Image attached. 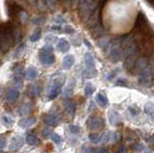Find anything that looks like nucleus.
Segmentation results:
<instances>
[{
    "label": "nucleus",
    "instance_id": "33",
    "mask_svg": "<svg viewBox=\"0 0 154 153\" xmlns=\"http://www.w3.org/2000/svg\"><path fill=\"white\" fill-rule=\"evenodd\" d=\"M132 149H133L134 151H137V152L144 151V145H143V143L137 142V143H135V145H133Z\"/></svg>",
    "mask_w": 154,
    "mask_h": 153
},
{
    "label": "nucleus",
    "instance_id": "52",
    "mask_svg": "<svg viewBox=\"0 0 154 153\" xmlns=\"http://www.w3.org/2000/svg\"><path fill=\"white\" fill-rule=\"evenodd\" d=\"M96 152H107V150L106 149H103V148H100V149H97V150H95Z\"/></svg>",
    "mask_w": 154,
    "mask_h": 153
},
{
    "label": "nucleus",
    "instance_id": "30",
    "mask_svg": "<svg viewBox=\"0 0 154 153\" xmlns=\"http://www.w3.org/2000/svg\"><path fill=\"white\" fill-rule=\"evenodd\" d=\"M41 90H42V88L40 87V86H38V85L32 86L31 90H30L31 95H32V96H38V95L40 94V93H41Z\"/></svg>",
    "mask_w": 154,
    "mask_h": 153
},
{
    "label": "nucleus",
    "instance_id": "55",
    "mask_svg": "<svg viewBox=\"0 0 154 153\" xmlns=\"http://www.w3.org/2000/svg\"><path fill=\"white\" fill-rule=\"evenodd\" d=\"M62 1H63V2H69L70 0H62Z\"/></svg>",
    "mask_w": 154,
    "mask_h": 153
},
{
    "label": "nucleus",
    "instance_id": "49",
    "mask_svg": "<svg viewBox=\"0 0 154 153\" xmlns=\"http://www.w3.org/2000/svg\"><path fill=\"white\" fill-rule=\"evenodd\" d=\"M26 18H27V16H26V14H24V13H23V16L21 17V21H22V22H24V21H25V20H26Z\"/></svg>",
    "mask_w": 154,
    "mask_h": 153
},
{
    "label": "nucleus",
    "instance_id": "11",
    "mask_svg": "<svg viewBox=\"0 0 154 153\" xmlns=\"http://www.w3.org/2000/svg\"><path fill=\"white\" fill-rule=\"evenodd\" d=\"M40 61L45 66H51L53 63H55V56L52 54V52L40 51Z\"/></svg>",
    "mask_w": 154,
    "mask_h": 153
},
{
    "label": "nucleus",
    "instance_id": "48",
    "mask_svg": "<svg viewBox=\"0 0 154 153\" xmlns=\"http://www.w3.org/2000/svg\"><path fill=\"white\" fill-rule=\"evenodd\" d=\"M84 44H86V45H88L89 46V48H91V44L89 42V41H87V40H84Z\"/></svg>",
    "mask_w": 154,
    "mask_h": 153
},
{
    "label": "nucleus",
    "instance_id": "8",
    "mask_svg": "<svg viewBox=\"0 0 154 153\" xmlns=\"http://www.w3.org/2000/svg\"><path fill=\"white\" fill-rule=\"evenodd\" d=\"M64 81L65 79L57 78L50 84L49 90H48V96H49L50 99H54L59 95L62 90V86L64 84Z\"/></svg>",
    "mask_w": 154,
    "mask_h": 153
},
{
    "label": "nucleus",
    "instance_id": "29",
    "mask_svg": "<svg viewBox=\"0 0 154 153\" xmlns=\"http://www.w3.org/2000/svg\"><path fill=\"white\" fill-rule=\"evenodd\" d=\"M89 140L91 143H99L100 142V135L94 133H91L89 135Z\"/></svg>",
    "mask_w": 154,
    "mask_h": 153
},
{
    "label": "nucleus",
    "instance_id": "19",
    "mask_svg": "<svg viewBox=\"0 0 154 153\" xmlns=\"http://www.w3.org/2000/svg\"><path fill=\"white\" fill-rule=\"evenodd\" d=\"M74 57L72 55H66L64 60H63V66H64V69H71L72 66L74 65Z\"/></svg>",
    "mask_w": 154,
    "mask_h": 153
},
{
    "label": "nucleus",
    "instance_id": "2",
    "mask_svg": "<svg viewBox=\"0 0 154 153\" xmlns=\"http://www.w3.org/2000/svg\"><path fill=\"white\" fill-rule=\"evenodd\" d=\"M119 45L122 47V53L125 58H129V57L136 56L138 54V48L133 39L130 36L124 37L119 41Z\"/></svg>",
    "mask_w": 154,
    "mask_h": 153
},
{
    "label": "nucleus",
    "instance_id": "26",
    "mask_svg": "<svg viewBox=\"0 0 154 153\" xmlns=\"http://www.w3.org/2000/svg\"><path fill=\"white\" fill-rule=\"evenodd\" d=\"M95 88L94 87V85L91 84V82H88L85 86V94L86 96H91V94L94 93Z\"/></svg>",
    "mask_w": 154,
    "mask_h": 153
},
{
    "label": "nucleus",
    "instance_id": "47",
    "mask_svg": "<svg viewBox=\"0 0 154 153\" xmlns=\"http://www.w3.org/2000/svg\"><path fill=\"white\" fill-rule=\"evenodd\" d=\"M149 143H150V145L154 148V135L149 138Z\"/></svg>",
    "mask_w": 154,
    "mask_h": 153
},
{
    "label": "nucleus",
    "instance_id": "21",
    "mask_svg": "<svg viewBox=\"0 0 154 153\" xmlns=\"http://www.w3.org/2000/svg\"><path fill=\"white\" fill-rule=\"evenodd\" d=\"M96 100H97L98 104L101 107H106L108 105V98L106 96V94L104 92H100L97 96H96Z\"/></svg>",
    "mask_w": 154,
    "mask_h": 153
},
{
    "label": "nucleus",
    "instance_id": "40",
    "mask_svg": "<svg viewBox=\"0 0 154 153\" xmlns=\"http://www.w3.org/2000/svg\"><path fill=\"white\" fill-rule=\"evenodd\" d=\"M55 1L56 0H43V3L48 7H52L55 4Z\"/></svg>",
    "mask_w": 154,
    "mask_h": 153
},
{
    "label": "nucleus",
    "instance_id": "34",
    "mask_svg": "<svg viewBox=\"0 0 154 153\" xmlns=\"http://www.w3.org/2000/svg\"><path fill=\"white\" fill-rule=\"evenodd\" d=\"M51 139H52V141H53V142H54L55 143H58V145H59V143H61V142H63L62 137L58 135V134H55V133H53V134H52Z\"/></svg>",
    "mask_w": 154,
    "mask_h": 153
},
{
    "label": "nucleus",
    "instance_id": "39",
    "mask_svg": "<svg viewBox=\"0 0 154 153\" xmlns=\"http://www.w3.org/2000/svg\"><path fill=\"white\" fill-rule=\"evenodd\" d=\"M41 51L42 52H52L53 51V47L51 45H45L41 49Z\"/></svg>",
    "mask_w": 154,
    "mask_h": 153
},
{
    "label": "nucleus",
    "instance_id": "18",
    "mask_svg": "<svg viewBox=\"0 0 154 153\" xmlns=\"http://www.w3.org/2000/svg\"><path fill=\"white\" fill-rule=\"evenodd\" d=\"M57 48L59 51L63 52V53H66V52H67L69 50L70 44L66 39H61L59 41V42H58V44H57Z\"/></svg>",
    "mask_w": 154,
    "mask_h": 153
},
{
    "label": "nucleus",
    "instance_id": "35",
    "mask_svg": "<svg viewBox=\"0 0 154 153\" xmlns=\"http://www.w3.org/2000/svg\"><path fill=\"white\" fill-rule=\"evenodd\" d=\"M69 129L72 134H75V135L76 134H79V132H80V127L76 126V125H72V124H69Z\"/></svg>",
    "mask_w": 154,
    "mask_h": 153
},
{
    "label": "nucleus",
    "instance_id": "9",
    "mask_svg": "<svg viewBox=\"0 0 154 153\" xmlns=\"http://www.w3.org/2000/svg\"><path fill=\"white\" fill-rule=\"evenodd\" d=\"M6 5H7V13L10 17L17 16L18 14H20L22 12V8L14 0H6Z\"/></svg>",
    "mask_w": 154,
    "mask_h": 153
},
{
    "label": "nucleus",
    "instance_id": "44",
    "mask_svg": "<svg viewBox=\"0 0 154 153\" xmlns=\"http://www.w3.org/2000/svg\"><path fill=\"white\" fill-rule=\"evenodd\" d=\"M24 46H25V45H24V44H21L20 46H19V47H18V49H17V51L16 52V53H14V57H16V56H17H17H19L18 54H19V53H20V52H21V50H22V49L24 48Z\"/></svg>",
    "mask_w": 154,
    "mask_h": 153
},
{
    "label": "nucleus",
    "instance_id": "37",
    "mask_svg": "<svg viewBox=\"0 0 154 153\" xmlns=\"http://www.w3.org/2000/svg\"><path fill=\"white\" fill-rule=\"evenodd\" d=\"M32 21H33V23H35V24H41V23L45 21V18L42 17H37L36 18H34Z\"/></svg>",
    "mask_w": 154,
    "mask_h": 153
},
{
    "label": "nucleus",
    "instance_id": "46",
    "mask_svg": "<svg viewBox=\"0 0 154 153\" xmlns=\"http://www.w3.org/2000/svg\"><path fill=\"white\" fill-rule=\"evenodd\" d=\"M56 39L55 37H53V36H47L45 38V41H49V42H52V41H54V40Z\"/></svg>",
    "mask_w": 154,
    "mask_h": 153
},
{
    "label": "nucleus",
    "instance_id": "31",
    "mask_svg": "<svg viewBox=\"0 0 154 153\" xmlns=\"http://www.w3.org/2000/svg\"><path fill=\"white\" fill-rule=\"evenodd\" d=\"M42 134L43 138H45V139H49V138H51V136H52L53 131H52V129L46 127V128H43V129H42Z\"/></svg>",
    "mask_w": 154,
    "mask_h": 153
},
{
    "label": "nucleus",
    "instance_id": "14",
    "mask_svg": "<svg viewBox=\"0 0 154 153\" xmlns=\"http://www.w3.org/2000/svg\"><path fill=\"white\" fill-rule=\"evenodd\" d=\"M24 143V140L23 138L20 136H16L12 139V142L10 145V149L11 150H17L19 149Z\"/></svg>",
    "mask_w": 154,
    "mask_h": 153
},
{
    "label": "nucleus",
    "instance_id": "28",
    "mask_svg": "<svg viewBox=\"0 0 154 153\" xmlns=\"http://www.w3.org/2000/svg\"><path fill=\"white\" fill-rule=\"evenodd\" d=\"M41 37H42V31H41V29H37V30L31 35V37H30V41H33V42H35V41H37L40 40V39H41Z\"/></svg>",
    "mask_w": 154,
    "mask_h": 153
},
{
    "label": "nucleus",
    "instance_id": "36",
    "mask_svg": "<svg viewBox=\"0 0 154 153\" xmlns=\"http://www.w3.org/2000/svg\"><path fill=\"white\" fill-rule=\"evenodd\" d=\"M63 31H64L65 33H66V34H72V33H74L75 31H74V29L72 28L71 26H66L64 29H63Z\"/></svg>",
    "mask_w": 154,
    "mask_h": 153
},
{
    "label": "nucleus",
    "instance_id": "54",
    "mask_svg": "<svg viewBox=\"0 0 154 153\" xmlns=\"http://www.w3.org/2000/svg\"><path fill=\"white\" fill-rule=\"evenodd\" d=\"M28 1L30 2V3H35V2H36V0H28Z\"/></svg>",
    "mask_w": 154,
    "mask_h": 153
},
{
    "label": "nucleus",
    "instance_id": "5",
    "mask_svg": "<svg viewBox=\"0 0 154 153\" xmlns=\"http://www.w3.org/2000/svg\"><path fill=\"white\" fill-rule=\"evenodd\" d=\"M85 65H86V70L84 73L85 77L91 78V77H94V76H95L96 73H97V71L95 69L94 59L90 52H87L85 54Z\"/></svg>",
    "mask_w": 154,
    "mask_h": 153
},
{
    "label": "nucleus",
    "instance_id": "22",
    "mask_svg": "<svg viewBox=\"0 0 154 153\" xmlns=\"http://www.w3.org/2000/svg\"><path fill=\"white\" fill-rule=\"evenodd\" d=\"M111 139H114V134L109 131V132H105L102 135H100V142L101 145H104V143H107Z\"/></svg>",
    "mask_w": 154,
    "mask_h": 153
},
{
    "label": "nucleus",
    "instance_id": "50",
    "mask_svg": "<svg viewBox=\"0 0 154 153\" xmlns=\"http://www.w3.org/2000/svg\"><path fill=\"white\" fill-rule=\"evenodd\" d=\"M126 151V148H124V146H120V148L119 149V152H125Z\"/></svg>",
    "mask_w": 154,
    "mask_h": 153
},
{
    "label": "nucleus",
    "instance_id": "17",
    "mask_svg": "<svg viewBox=\"0 0 154 153\" xmlns=\"http://www.w3.org/2000/svg\"><path fill=\"white\" fill-rule=\"evenodd\" d=\"M37 119L35 117H29V118H22L19 121L18 124L20 125L21 127L23 128H27V127H30L32 125L36 123Z\"/></svg>",
    "mask_w": 154,
    "mask_h": 153
},
{
    "label": "nucleus",
    "instance_id": "6",
    "mask_svg": "<svg viewBox=\"0 0 154 153\" xmlns=\"http://www.w3.org/2000/svg\"><path fill=\"white\" fill-rule=\"evenodd\" d=\"M133 30L137 31L139 33H146V34L148 33L147 32L149 30L148 22H147L146 16H144L143 13L138 14V17L136 18V21H135Z\"/></svg>",
    "mask_w": 154,
    "mask_h": 153
},
{
    "label": "nucleus",
    "instance_id": "24",
    "mask_svg": "<svg viewBox=\"0 0 154 153\" xmlns=\"http://www.w3.org/2000/svg\"><path fill=\"white\" fill-rule=\"evenodd\" d=\"M26 142L30 145H37L40 143V140H38V138L37 136L30 134V135H28L26 138Z\"/></svg>",
    "mask_w": 154,
    "mask_h": 153
},
{
    "label": "nucleus",
    "instance_id": "56",
    "mask_svg": "<svg viewBox=\"0 0 154 153\" xmlns=\"http://www.w3.org/2000/svg\"><path fill=\"white\" fill-rule=\"evenodd\" d=\"M0 65H1V63H0Z\"/></svg>",
    "mask_w": 154,
    "mask_h": 153
},
{
    "label": "nucleus",
    "instance_id": "1",
    "mask_svg": "<svg viewBox=\"0 0 154 153\" xmlns=\"http://www.w3.org/2000/svg\"><path fill=\"white\" fill-rule=\"evenodd\" d=\"M14 38L13 34L12 22L0 25V51L7 52L12 47Z\"/></svg>",
    "mask_w": 154,
    "mask_h": 153
},
{
    "label": "nucleus",
    "instance_id": "13",
    "mask_svg": "<svg viewBox=\"0 0 154 153\" xmlns=\"http://www.w3.org/2000/svg\"><path fill=\"white\" fill-rule=\"evenodd\" d=\"M147 66V59L142 57V58H139L136 60V63L132 70H134V73H140L142 70H143Z\"/></svg>",
    "mask_w": 154,
    "mask_h": 153
},
{
    "label": "nucleus",
    "instance_id": "25",
    "mask_svg": "<svg viewBox=\"0 0 154 153\" xmlns=\"http://www.w3.org/2000/svg\"><path fill=\"white\" fill-rule=\"evenodd\" d=\"M98 45L101 49H102L103 51H105L110 45V40L108 39V38H103V39H101L98 41Z\"/></svg>",
    "mask_w": 154,
    "mask_h": 153
},
{
    "label": "nucleus",
    "instance_id": "53",
    "mask_svg": "<svg viewBox=\"0 0 154 153\" xmlns=\"http://www.w3.org/2000/svg\"><path fill=\"white\" fill-rule=\"evenodd\" d=\"M150 116H151V118H152V119H153V121H154V112L150 114Z\"/></svg>",
    "mask_w": 154,
    "mask_h": 153
},
{
    "label": "nucleus",
    "instance_id": "16",
    "mask_svg": "<svg viewBox=\"0 0 154 153\" xmlns=\"http://www.w3.org/2000/svg\"><path fill=\"white\" fill-rule=\"evenodd\" d=\"M64 108L66 110V114L69 115V117H73L74 116V113H75V105H74L73 102L70 101L69 99L65 100V102H64Z\"/></svg>",
    "mask_w": 154,
    "mask_h": 153
},
{
    "label": "nucleus",
    "instance_id": "41",
    "mask_svg": "<svg viewBox=\"0 0 154 153\" xmlns=\"http://www.w3.org/2000/svg\"><path fill=\"white\" fill-rule=\"evenodd\" d=\"M119 69H115L113 72H111V73H109V75L107 76V80H112L113 78H114V76L117 74V72H119L118 71Z\"/></svg>",
    "mask_w": 154,
    "mask_h": 153
},
{
    "label": "nucleus",
    "instance_id": "10",
    "mask_svg": "<svg viewBox=\"0 0 154 153\" xmlns=\"http://www.w3.org/2000/svg\"><path fill=\"white\" fill-rule=\"evenodd\" d=\"M122 49L120 48L119 45H113L111 47V51H110V56L109 58L110 60L113 62V63H118L122 58Z\"/></svg>",
    "mask_w": 154,
    "mask_h": 153
},
{
    "label": "nucleus",
    "instance_id": "3",
    "mask_svg": "<svg viewBox=\"0 0 154 153\" xmlns=\"http://www.w3.org/2000/svg\"><path fill=\"white\" fill-rule=\"evenodd\" d=\"M97 6V0H86L79 5V17L82 20H87L91 17Z\"/></svg>",
    "mask_w": 154,
    "mask_h": 153
},
{
    "label": "nucleus",
    "instance_id": "43",
    "mask_svg": "<svg viewBox=\"0 0 154 153\" xmlns=\"http://www.w3.org/2000/svg\"><path fill=\"white\" fill-rule=\"evenodd\" d=\"M120 139H122V136H120V134L119 132H116L114 134V140H115V142H119Z\"/></svg>",
    "mask_w": 154,
    "mask_h": 153
},
{
    "label": "nucleus",
    "instance_id": "42",
    "mask_svg": "<svg viewBox=\"0 0 154 153\" xmlns=\"http://www.w3.org/2000/svg\"><path fill=\"white\" fill-rule=\"evenodd\" d=\"M126 80H124V79H122V78H119L118 81H117V85H119V86H125L126 85Z\"/></svg>",
    "mask_w": 154,
    "mask_h": 153
},
{
    "label": "nucleus",
    "instance_id": "32",
    "mask_svg": "<svg viewBox=\"0 0 154 153\" xmlns=\"http://www.w3.org/2000/svg\"><path fill=\"white\" fill-rule=\"evenodd\" d=\"M144 112L146 114H149L150 115L151 113L154 112V104H152L151 102H148L144 105Z\"/></svg>",
    "mask_w": 154,
    "mask_h": 153
},
{
    "label": "nucleus",
    "instance_id": "20",
    "mask_svg": "<svg viewBox=\"0 0 154 153\" xmlns=\"http://www.w3.org/2000/svg\"><path fill=\"white\" fill-rule=\"evenodd\" d=\"M19 97V90L17 89H11L7 93V100L10 102H14Z\"/></svg>",
    "mask_w": 154,
    "mask_h": 153
},
{
    "label": "nucleus",
    "instance_id": "51",
    "mask_svg": "<svg viewBox=\"0 0 154 153\" xmlns=\"http://www.w3.org/2000/svg\"><path fill=\"white\" fill-rule=\"evenodd\" d=\"M146 1H147L149 4H150L151 6H153V7H154V0H146Z\"/></svg>",
    "mask_w": 154,
    "mask_h": 153
},
{
    "label": "nucleus",
    "instance_id": "27",
    "mask_svg": "<svg viewBox=\"0 0 154 153\" xmlns=\"http://www.w3.org/2000/svg\"><path fill=\"white\" fill-rule=\"evenodd\" d=\"M37 74H38L37 69L32 66V68H29V69H28L27 73H26V77H27V79H29V80H32V79H34V78H36Z\"/></svg>",
    "mask_w": 154,
    "mask_h": 153
},
{
    "label": "nucleus",
    "instance_id": "38",
    "mask_svg": "<svg viewBox=\"0 0 154 153\" xmlns=\"http://www.w3.org/2000/svg\"><path fill=\"white\" fill-rule=\"evenodd\" d=\"M3 121L5 122V124H7V125H11V124L13 123L12 118H10V117H7V116L3 117Z\"/></svg>",
    "mask_w": 154,
    "mask_h": 153
},
{
    "label": "nucleus",
    "instance_id": "45",
    "mask_svg": "<svg viewBox=\"0 0 154 153\" xmlns=\"http://www.w3.org/2000/svg\"><path fill=\"white\" fill-rule=\"evenodd\" d=\"M6 145V140L4 138H0V148H3Z\"/></svg>",
    "mask_w": 154,
    "mask_h": 153
},
{
    "label": "nucleus",
    "instance_id": "7",
    "mask_svg": "<svg viewBox=\"0 0 154 153\" xmlns=\"http://www.w3.org/2000/svg\"><path fill=\"white\" fill-rule=\"evenodd\" d=\"M86 124L90 130L98 131L105 126V121L100 117H90L87 119Z\"/></svg>",
    "mask_w": 154,
    "mask_h": 153
},
{
    "label": "nucleus",
    "instance_id": "12",
    "mask_svg": "<svg viewBox=\"0 0 154 153\" xmlns=\"http://www.w3.org/2000/svg\"><path fill=\"white\" fill-rule=\"evenodd\" d=\"M43 121H45L47 125L50 126H56L58 125V123L60 121V116L58 114L50 113L43 116Z\"/></svg>",
    "mask_w": 154,
    "mask_h": 153
},
{
    "label": "nucleus",
    "instance_id": "23",
    "mask_svg": "<svg viewBox=\"0 0 154 153\" xmlns=\"http://www.w3.org/2000/svg\"><path fill=\"white\" fill-rule=\"evenodd\" d=\"M30 112H31V105L29 103L23 104L20 107V109H19V115H20L21 117L27 116V115L30 114Z\"/></svg>",
    "mask_w": 154,
    "mask_h": 153
},
{
    "label": "nucleus",
    "instance_id": "4",
    "mask_svg": "<svg viewBox=\"0 0 154 153\" xmlns=\"http://www.w3.org/2000/svg\"><path fill=\"white\" fill-rule=\"evenodd\" d=\"M154 78V64L146 66L143 70H142L139 73V82L143 87H149L152 83V80Z\"/></svg>",
    "mask_w": 154,
    "mask_h": 153
},
{
    "label": "nucleus",
    "instance_id": "15",
    "mask_svg": "<svg viewBox=\"0 0 154 153\" xmlns=\"http://www.w3.org/2000/svg\"><path fill=\"white\" fill-rule=\"evenodd\" d=\"M109 121L112 125L117 126L122 123V118H120L119 115L116 111H110L109 112Z\"/></svg>",
    "mask_w": 154,
    "mask_h": 153
}]
</instances>
